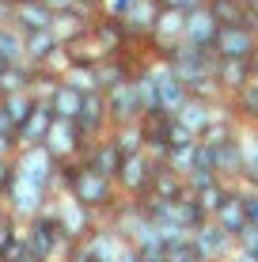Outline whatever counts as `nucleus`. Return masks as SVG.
Segmentation results:
<instances>
[{
  "mask_svg": "<svg viewBox=\"0 0 258 262\" xmlns=\"http://www.w3.org/2000/svg\"><path fill=\"white\" fill-rule=\"evenodd\" d=\"M50 209H53V216H57V224H61V236H65L68 243H84L95 232V224H99V216H95L91 209H84V205H80L76 198H68V194H61V198L53 194Z\"/></svg>",
  "mask_w": 258,
  "mask_h": 262,
  "instance_id": "obj_2",
  "label": "nucleus"
},
{
  "mask_svg": "<svg viewBox=\"0 0 258 262\" xmlns=\"http://www.w3.org/2000/svg\"><path fill=\"white\" fill-rule=\"evenodd\" d=\"M50 125H53V111H50V103H38V111H34L31 118L19 125V133H15V144H19V152H23V148H42V144H46Z\"/></svg>",
  "mask_w": 258,
  "mask_h": 262,
  "instance_id": "obj_16",
  "label": "nucleus"
},
{
  "mask_svg": "<svg viewBox=\"0 0 258 262\" xmlns=\"http://www.w3.org/2000/svg\"><path fill=\"white\" fill-rule=\"evenodd\" d=\"M122 152H118V144L110 141V133L106 137H99V141H91L87 144V156H84V164L91 167V171H99V175H106V179H118V171H122Z\"/></svg>",
  "mask_w": 258,
  "mask_h": 262,
  "instance_id": "obj_15",
  "label": "nucleus"
},
{
  "mask_svg": "<svg viewBox=\"0 0 258 262\" xmlns=\"http://www.w3.org/2000/svg\"><path fill=\"white\" fill-rule=\"evenodd\" d=\"M152 194L159 198V202H167V205H175L179 198H186V179L179 175H171L163 164L156 167V179H152Z\"/></svg>",
  "mask_w": 258,
  "mask_h": 262,
  "instance_id": "obj_24",
  "label": "nucleus"
},
{
  "mask_svg": "<svg viewBox=\"0 0 258 262\" xmlns=\"http://www.w3.org/2000/svg\"><path fill=\"white\" fill-rule=\"evenodd\" d=\"M76 125H80V133H84L87 141H99L110 133V118H106V95L103 92H91V95H84V106H80V114H76Z\"/></svg>",
  "mask_w": 258,
  "mask_h": 262,
  "instance_id": "obj_11",
  "label": "nucleus"
},
{
  "mask_svg": "<svg viewBox=\"0 0 258 262\" xmlns=\"http://www.w3.org/2000/svg\"><path fill=\"white\" fill-rule=\"evenodd\" d=\"M106 118H110V129L114 125H133V122L145 118V103H140L133 80L114 88V92H106Z\"/></svg>",
  "mask_w": 258,
  "mask_h": 262,
  "instance_id": "obj_9",
  "label": "nucleus"
},
{
  "mask_svg": "<svg viewBox=\"0 0 258 262\" xmlns=\"http://www.w3.org/2000/svg\"><path fill=\"white\" fill-rule=\"evenodd\" d=\"M205 4H209V0H205Z\"/></svg>",
  "mask_w": 258,
  "mask_h": 262,
  "instance_id": "obj_51",
  "label": "nucleus"
},
{
  "mask_svg": "<svg viewBox=\"0 0 258 262\" xmlns=\"http://www.w3.org/2000/svg\"><path fill=\"white\" fill-rule=\"evenodd\" d=\"M213 76H217L220 92H224L228 99L239 95L247 84H251V69L243 65V61H217V69H213Z\"/></svg>",
  "mask_w": 258,
  "mask_h": 262,
  "instance_id": "obj_21",
  "label": "nucleus"
},
{
  "mask_svg": "<svg viewBox=\"0 0 258 262\" xmlns=\"http://www.w3.org/2000/svg\"><path fill=\"white\" fill-rule=\"evenodd\" d=\"M57 50H61V46H57V38H53L50 31L23 34V65H31V69H42Z\"/></svg>",
  "mask_w": 258,
  "mask_h": 262,
  "instance_id": "obj_20",
  "label": "nucleus"
},
{
  "mask_svg": "<svg viewBox=\"0 0 258 262\" xmlns=\"http://www.w3.org/2000/svg\"><path fill=\"white\" fill-rule=\"evenodd\" d=\"M0 65H23V34L15 27H0Z\"/></svg>",
  "mask_w": 258,
  "mask_h": 262,
  "instance_id": "obj_32",
  "label": "nucleus"
},
{
  "mask_svg": "<svg viewBox=\"0 0 258 262\" xmlns=\"http://www.w3.org/2000/svg\"><path fill=\"white\" fill-rule=\"evenodd\" d=\"M42 4H46L53 15H57V12H68V8H76V0H42Z\"/></svg>",
  "mask_w": 258,
  "mask_h": 262,
  "instance_id": "obj_44",
  "label": "nucleus"
},
{
  "mask_svg": "<svg viewBox=\"0 0 258 262\" xmlns=\"http://www.w3.org/2000/svg\"><path fill=\"white\" fill-rule=\"evenodd\" d=\"M8 221H12V213H8V209H4V205H0V228H4V224H8Z\"/></svg>",
  "mask_w": 258,
  "mask_h": 262,
  "instance_id": "obj_47",
  "label": "nucleus"
},
{
  "mask_svg": "<svg viewBox=\"0 0 258 262\" xmlns=\"http://www.w3.org/2000/svg\"><path fill=\"white\" fill-rule=\"evenodd\" d=\"M68 198H76L84 209H91L95 216H103L114 202H118V186H114V179H106V175H99V171H91L84 160H80Z\"/></svg>",
  "mask_w": 258,
  "mask_h": 262,
  "instance_id": "obj_1",
  "label": "nucleus"
},
{
  "mask_svg": "<svg viewBox=\"0 0 258 262\" xmlns=\"http://www.w3.org/2000/svg\"><path fill=\"white\" fill-rule=\"evenodd\" d=\"M0 106L8 111V118H12L15 129H19V125L31 118L34 111H38V99H34L31 92H23V95H4V99H0Z\"/></svg>",
  "mask_w": 258,
  "mask_h": 262,
  "instance_id": "obj_30",
  "label": "nucleus"
},
{
  "mask_svg": "<svg viewBox=\"0 0 258 262\" xmlns=\"http://www.w3.org/2000/svg\"><path fill=\"white\" fill-rule=\"evenodd\" d=\"M236 4H243V8H247V4H251V0H236Z\"/></svg>",
  "mask_w": 258,
  "mask_h": 262,
  "instance_id": "obj_50",
  "label": "nucleus"
},
{
  "mask_svg": "<svg viewBox=\"0 0 258 262\" xmlns=\"http://www.w3.org/2000/svg\"><path fill=\"white\" fill-rule=\"evenodd\" d=\"M80 247H84L95 262H118L122 255H126L129 243L122 239L114 228H106V224H95V232H91V236H87L84 243H80Z\"/></svg>",
  "mask_w": 258,
  "mask_h": 262,
  "instance_id": "obj_14",
  "label": "nucleus"
},
{
  "mask_svg": "<svg viewBox=\"0 0 258 262\" xmlns=\"http://www.w3.org/2000/svg\"><path fill=\"white\" fill-rule=\"evenodd\" d=\"M258 53V34L251 27H220L217 46H213V57L217 61H251Z\"/></svg>",
  "mask_w": 258,
  "mask_h": 262,
  "instance_id": "obj_6",
  "label": "nucleus"
},
{
  "mask_svg": "<svg viewBox=\"0 0 258 262\" xmlns=\"http://www.w3.org/2000/svg\"><path fill=\"white\" fill-rule=\"evenodd\" d=\"M19 156V144H15V137H0V160H15Z\"/></svg>",
  "mask_w": 258,
  "mask_h": 262,
  "instance_id": "obj_42",
  "label": "nucleus"
},
{
  "mask_svg": "<svg viewBox=\"0 0 258 262\" xmlns=\"http://www.w3.org/2000/svg\"><path fill=\"white\" fill-rule=\"evenodd\" d=\"M156 160L148 156V152H137V156H126L122 160V171L118 179H114V186H118L122 198H133V202H140L145 194H152V179H156Z\"/></svg>",
  "mask_w": 258,
  "mask_h": 262,
  "instance_id": "obj_4",
  "label": "nucleus"
},
{
  "mask_svg": "<svg viewBox=\"0 0 258 262\" xmlns=\"http://www.w3.org/2000/svg\"><path fill=\"white\" fill-rule=\"evenodd\" d=\"M133 4H137V0H103V4H99V15H110V19H126V15L133 12Z\"/></svg>",
  "mask_w": 258,
  "mask_h": 262,
  "instance_id": "obj_38",
  "label": "nucleus"
},
{
  "mask_svg": "<svg viewBox=\"0 0 258 262\" xmlns=\"http://www.w3.org/2000/svg\"><path fill=\"white\" fill-rule=\"evenodd\" d=\"M228 190H232V186H224V183H213L209 190L194 194V198H198V205H201V209H205V216H209V221H213V216H217V209H220V205H224Z\"/></svg>",
  "mask_w": 258,
  "mask_h": 262,
  "instance_id": "obj_34",
  "label": "nucleus"
},
{
  "mask_svg": "<svg viewBox=\"0 0 258 262\" xmlns=\"http://www.w3.org/2000/svg\"><path fill=\"white\" fill-rule=\"evenodd\" d=\"M194 144H198V137H194L186 125H179V122L171 118V129H167V152H175V148H194Z\"/></svg>",
  "mask_w": 258,
  "mask_h": 262,
  "instance_id": "obj_36",
  "label": "nucleus"
},
{
  "mask_svg": "<svg viewBox=\"0 0 258 262\" xmlns=\"http://www.w3.org/2000/svg\"><path fill=\"white\" fill-rule=\"evenodd\" d=\"M61 84H65V88H76L80 95L99 92V88H95V69H91V65H73L65 76H61Z\"/></svg>",
  "mask_w": 258,
  "mask_h": 262,
  "instance_id": "obj_33",
  "label": "nucleus"
},
{
  "mask_svg": "<svg viewBox=\"0 0 258 262\" xmlns=\"http://www.w3.org/2000/svg\"><path fill=\"white\" fill-rule=\"evenodd\" d=\"M12 179H15V160H0V202H4V194H8V186H12Z\"/></svg>",
  "mask_w": 258,
  "mask_h": 262,
  "instance_id": "obj_40",
  "label": "nucleus"
},
{
  "mask_svg": "<svg viewBox=\"0 0 258 262\" xmlns=\"http://www.w3.org/2000/svg\"><path fill=\"white\" fill-rule=\"evenodd\" d=\"M53 175H57V160L50 156L46 148H23L15 156V179L19 183H31L38 190L53 194Z\"/></svg>",
  "mask_w": 258,
  "mask_h": 262,
  "instance_id": "obj_5",
  "label": "nucleus"
},
{
  "mask_svg": "<svg viewBox=\"0 0 258 262\" xmlns=\"http://www.w3.org/2000/svg\"><path fill=\"white\" fill-rule=\"evenodd\" d=\"M50 23H53V12L42 0H34V4H23V8H15V19L12 27L19 34H34V31H50Z\"/></svg>",
  "mask_w": 258,
  "mask_h": 262,
  "instance_id": "obj_22",
  "label": "nucleus"
},
{
  "mask_svg": "<svg viewBox=\"0 0 258 262\" xmlns=\"http://www.w3.org/2000/svg\"><path fill=\"white\" fill-rule=\"evenodd\" d=\"M190 239H194V247L205 255V262H228V258L236 255V239L228 236V232L220 228L217 221H205Z\"/></svg>",
  "mask_w": 258,
  "mask_h": 262,
  "instance_id": "obj_10",
  "label": "nucleus"
},
{
  "mask_svg": "<svg viewBox=\"0 0 258 262\" xmlns=\"http://www.w3.org/2000/svg\"><path fill=\"white\" fill-rule=\"evenodd\" d=\"M95 15H99V12L80 8V4L68 8V12H57V15H53V23H50V34L57 38V46H76V42H84L87 34H91Z\"/></svg>",
  "mask_w": 258,
  "mask_h": 262,
  "instance_id": "obj_7",
  "label": "nucleus"
},
{
  "mask_svg": "<svg viewBox=\"0 0 258 262\" xmlns=\"http://www.w3.org/2000/svg\"><path fill=\"white\" fill-rule=\"evenodd\" d=\"M209 12L220 27H251L247 19V8L236 4V0H209Z\"/></svg>",
  "mask_w": 258,
  "mask_h": 262,
  "instance_id": "obj_29",
  "label": "nucleus"
},
{
  "mask_svg": "<svg viewBox=\"0 0 258 262\" xmlns=\"http://www.w3.org/2000/svg\"><path fill=\"white\" fill-rule=\"evenodd\" d=\"M213 171L224 186H239L243 183V148H239V133L228 144L213 148Z\"/></svg>",
  "mask_w": 258,
  "mask_h": 262,
  "instance_id": "obj_12",
  "label": "nucleus"
},
{
  "mask_svg": "<svg viewBox=\"0 0 258 262\" xmlns=\"http://www.w3.org/2000/svg\"><path fill=\"white\" fill-rule=\"evenodd\" d=\"M110 141L118 144L122 156H137V152H145V133H140V122H133V125H114V129H110Z\"/></svg>",
  "mask_w": 258,
  "mask_h": 262,
  "instance_id": "obj_28",
  "label": "nucleus"
},
{
  "mask_svg": "<svg viewBox=\"0 0 258 262\" xmlns=\"http://www.w3.org/2000/svg\"><path fill=\"white\" fill-rule=\"evenodd\" d=\"M175 122H179V125H186V129H190L194 137H201V133H205L209 125H213V103H209V99L190 95V99L182 103V111L175 114Z\"/></svg>",
  "mask_w": 258,
  "mask_h": 262,
  "instance_id": "obj_19",
  "label": "nucleus"
},
{
  "mask_svg": "<svg viewBox=\"0 0 258 262\" xmlns=\"http://www.w3.org/2000/svg\"><path fill=\"white\" fill-rule=\"evenodd\" d=\"M159 8H167V12H182V15H194L198 8H205V0H156Z\"/></svg>",
  "mask_w": 258,
  "mask_h": 262,
  "instance_id": "obj_39",
  "label": "nucleus"
},
{
  "mask_svg": "<svg viewBox=\"0 0 258 262\" xmlns=\"http://www.w3.org/2000/svg\"><path fill=\"white\" fill-rule=\"evenodd\" d=\"M34 84V69L31 65H8L0 72V95H23Z\"/></svg>",
  "mask_w": 258,
  "mask_h": 262,
  "instance_id": "obj_25",
  "label": "nucleus"
},
{
  "mask_svg": "<svg viewBox=\"0 0 258 262\" xmlns=\"http://www.w3.org/2000/svg\"><path fill=\"white\" fill-rule=\"evenodd\" d=\"M236 251H239V255H247V258H254V262H258V228H254V224H247V228L236 236Z\"/></svg>",
  "mask_w": 258,
  "mask_h": 262,
  "instance_id": "obj_37",
  "label": "nucleus"
},
{
  "mask_svg": "<svg viewBox=\"0 0 258 262\" xmlns=\"http://www.w3.org/2000/svg\"><path fill=\"white\" fill-rule=\"evenodd\" d=\"M239 133V118H213V125L205 133H201V144H205V148H220V144H228Z\"/></svg>",
  "mask_w": 258,
  "mask_h": 262,
  "instance_id": "obj_31",
  "label": "nucleus"
},
{
  "mask_svg": "<svg viewBox=\"0 0 258 262\" xmlns=\"http://www.w3.org/2000/svg\"><path fill=\"white\" fill-rule=\"evenodd\" d=\"M15 133H19V129H15V122L8 118V111L0 106V137H15Z\"/></svg>",
  "mask_w": 258,
  "mask_h": 262,
  "instance_id": "obj_43",
  "label": "nucleus"
},
{
  "mask_svg": "<svg viewBox=\"0 0 258 262\" xmlns=\"http://www.w3.org/2000/svg\"><path fill=\"white\" fill-rule=\"evenodd\" d=\"M217 34H220V23L213 19L209 4H205V8H198L194 15H186V38H182L186 46L213 53V46H217Z\"/></svg>",
  "mask_w": 258,
  "mask_h": 262,
  "instance_id": "obj_13",
  "label": "nucleus"
},
{
  "mask_svg": "<svg viewBox=\"0 0 258 262\" xmlns=\"http://www.w3.org/2000/svg\"><path fill=\"white\" fill-rule=\"evenodd\" d=\"M232 111L243 125H258V80H251L239 95H232Z\"/></svg>",
  "mask_w": 258,
  "mask_h": 262,
  "instance_id": "obj_27",
  "label": "nucleus"
},
{
  "mask_svg": "<svg viewBox=\"0 0 258 262\" xmlns=\"http://www.w3.org/2000/svg\"><path fill=\"white\" fill-rule=\"evenodd\" d=\"M213 221L220 224V228L228 232V236H239V232L247 228V209H243V186H232V190H228V198H224V205H220L217 209V216H213Z\"/></svg>",
  "mask_w": 258,
  "mask_h": 262,
  "instance_id": "obj_17",
  "label": "nucleus"
},
{
  "mask_svg": "<svg viewBox=\"0 0 258 262\" xmlns=\"http://www.w3.org/2000/svg\"><path fill=\"white\" fill-rule=\"evenodd\" d=\"M87 141L84 133H80V125L76 122H68V118H53L50 125V133H46V144L42 148L50 152L57 164H80V160L87 156Z\"/></svg>",
  "mask_w": 258,
  "mask_h": 262,
  "instance_id": "obj_3",
  "label": "nucleus"
},
{
  "mask_svg": "<svg viewBox=\"0 0 258 262\" xmlns=\"http://www.w3.org/2000/svg\"><path fill=\"white\" fill-rule=\"evenodd\" d=\"M243 209H247V224L258 228V190H243Z\"/></svg>",
  "mask_w": 258,
  "mask_h": 262,
  "instance_id": "obj_41",
  "label": "nucleus"
},
{
  "mask_svg": "<svg viewBox=\"0 0 258 262\" xmlns=\"http://www.w3.org/2000/svg\"><path fill=\"white\" fill-rule=\"evenodd\" d=\"M171 213H175V224H179V228H186V232H190V236H194V232H198L201 224L209 221V216H205V209H201V205H198V198H194V194L179 198V202L171 205Z\"/></svg>",
  "mask_w": 258,
  "mask_h": 262,
  "instance_id": "obj_23",
  "label": "nucleus"
},
{
  "mask_svg": "<svg viewBox=\"0 0 258 262\" xmlns=\"http://www.w3.org/2000/svg\"><path fill=\"white\" fill-rule=\"evenodd\" d=\"M76 4H80V8H91V12H99V4H103V0H76Z\"/></svg>",
  "mask_w": 258,
  "mask_h": 262,
  "instance_id": "obj_46",
  "label": "nucleus"
},
{
  "mask_svg": "<svg viewBox=\"0 0 258 262\" xmlns=\"http://www.w3.org/2000/svg\"><path fill=\"white\" fill-rule=\"evenodd\" d=\"M228 262H254V258H247V255H239V251H236V255L228 258Z\"/></svg>",
  "mask_w": 258,
  "mask_h": 262,
  "instance_id": "obj_48",
  "label": "nucleus"
},
{
  "mask_svg": "<svg viewBox=\"0 0 258 262\" xmlns=\"http://www.w3.org/2000/svg\"><path fill=\"white\" fill-rule=\"evenodd\" d=\"M80 106H84V95H80L76 88H65V84H61L57 92H53V99H50L53 118H68V122H76Z\"/></svg>",
  "mask_w": 258,
  "mask_h": 262,
  "instance_id": "obj_26",
  "label": "nucleus"
},
{
  "mask_svg": "<svg viewBox=\"0 0 258 262\" xmlns=\"http://www.w3.org/2000/svg\"><path fill=\"white\" fill-rule=\"evenodd\" d=\"M148 72H152V80H156V99H159V111L167 114V118H175V114L182 111V103L190 99V92L175 80V72L171 65H167L163 57H156L152 65H148Z\"/></svg>",
  "mask_w": 258,
  "mask_h": 262,
  "instance_id": "obj_8",
  "label": "nucleus"
},
{
  "mask_svg": "<svg viewBox=\"0 0 258 262\" xmlns=\"http://www.w3.org/2000/svg\"><path fill=\"white\" fill-rule=\"evenodd\" d=\"M118 262H140V255H137V247H126V255H122Z\"/></svg>",
  "mask_w": 258,
  "mask_h": 262,
  "instance_id": "obj_45",
  "label": "nucleus"
},
{
  "mask_svg": "<svg viewBox=\"0 0 258 262\" xmlns=\"http://www.w3.org/2000/svg\"><path fill=\"white\" fill-rule=\"evenodd\" d=\"M163 255H167V262H205V255L194 247V239H186V243H171V247H163Z\"/></svg>",
  "mask_w": 258,
  "mask_h": 262,
  "instance_id": "obj_35",
  "label": "nucleus"
},
{
  "mask_svg": "<svg viewBox=\"0 0 258 262\" xmlns=\"http://www.w3.org/2000/svg\"><path fill=\"white\" fill-rule=\"evenodd\" d=\"M239 148H243V190H258V125L239 122Z\"/></svg>",
  "mask_w": 258,
  "mask_h": 262,
  "instance_id": "obj_18",
  "label": "nucleus"
},
{
  "mask_svg": "<svg viewBox=\"0 0 258 262\" xmlns=\"http://www.w3.org/2000/svg\"><path fill=\"white\" fill-rule=\"evenodd\" d=\"M12 8H23V4H34V0H8Z\"/></svg>",
  "mask_w": 258,
  "mask_h": 262,
  "instance_id": "obj_49",
  "label": "nucleus"
}]
</instances>
